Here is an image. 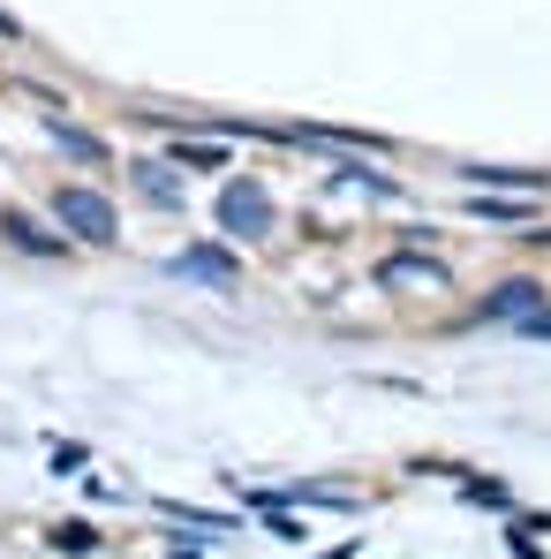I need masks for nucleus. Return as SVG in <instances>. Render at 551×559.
Returning <instances> with one entry per match:
<instances>
[{
  "label": "nucleus",
  "instance_id": "nucleus-10",
  "mask_svg": "<svg viewBox=\"0 0 551 559\" xmlns=\"http://www.w3.org/2000/svg\"><path fill=\"white\" fill-rule=\"evenodd\" d=\"M92 545H98L92 522H61V530H53V552H92Z\"/></svg>",
  "mask_w": 551,
  "mask_h": 559
},
{
  "label": "nucleus",
  "instance_id": "nucleus-1",
  "mask_svg": "<svg viewBox=\"0 0 551 559\" xmlns=\"http://www.w3.org/2000/svg\"><path fill=\"white\" fill-rule=\"evenodd\" d=\"M53 219L76 235V242H113L121 235V219H113V204L98 197V189L84 182H69V189H53Z\"/></svg>",
  "mask_w": 551,
  "mask_h": 559
},
{
  "label": "nucleus",
  "instance_id": "nucleus-7",
  "mask_svg": "<svg viewBox=\"0 0 551 559\" xmlns=\"http://www.w3.org/2000/svg\"><path fill=\"white\" fill-rule=\"evenodd\" d=\"M175 273H189V280H212V287H227V280H235V258H219V250H182V258H175Z\"/></svg>",
  "mask_w": 551,
  "mask_h": 559
},
{
  "label": "nucleus",
  "instance_id": "nucleus-4",
  "mask_svg": "<svg viewBox=\"0 0 551 559\" xmlns=\"http://www.w3.org/2000/svg\"><path fill=\"white\" fill-rule=\"evenodd\" d=\"M446 287V265H431V258H385L378 265V287Z\"/></svg>",
  "mask_w": 551,
  "mask_h": 559
},
{
  "label": "nucleus",
  "instance_id": "nucleus-5",
  "mask_svg": "<svg viewBox=\"0 0 551 559\" xmlns=\"http://www.w3.org/2000/svg\"><path fill=\"white\" fill-rule=\"evenodd\" d=\"M537 302H544V287H537V280H506V287L483 302V318H529Z\"/></svg>",
  "mask_w": 551,
  "mask_h": 559
},
{
  "label": "nucleus",
  "instance_id": "nucleus-6",
  "mask_svg": "<svg viewBox=\"0 0 551 559\" xmlns=\"http://www.w3.org/2000/svg\"><path fill=\"white\" fill-rule=\"evenodd\" d=\"M53 144H61L69 159H84V167H106V144H98L92 129H76V121H61V114H53Z\"/></svg>",
  "mask_w": 551,
  "mask_h": 559
},
{
  "label": "nucleus",
  "instance_id": "nucleus-8",
  "mask_svg": "<svg viewBox=\"0 0 551 559\" xmlns=\"http://www.w3.org/2000/svg\"><path fill=\"white\" fill-rule=\"evenodd\" d=\"M476 175V189H551V175H537V167H468Z\"/></svg>",
  "mask_w": 551,
  "mask_h": 559
},
{
  "label": "nucleus",
  "instance_id": "nucleus-9",
  "mask_svg": "<svg viewBox=\"0 0 551 559\" xmlns=\"http://www.w3.org/2000/svg\"><path fill=\"white\" fill-rule=\"evenodd\" d=\"M219 159H227L219 144H182V136H175V167H196V175H212Z\"/></svg>",
  "mask_w": 551,
  "mask_h": 559
},
{
  "label": "nucleus",
  "instance_id": "nucleus-3",
  "mask_svg": "<svg viewBox=\"0 0 551 559\" xmlns=\"http://www.w3.org/2000/svg\"><path fill=\"white\" fill-rule=\"evenodd\" d=\"M0 235H8L15 250H31V258H53V250H61V235H46V227H38L31 212H15V204H0Z\"/></svg>",
  "mask_w": 551,
  "mask_h": 559
},
{
  "label": "nucleus",
  "instance_id": "nucleus-2",
  "mask_svg": "<svg viewBox=\"0 0 551 559\" xmlns=\"http://www.w3.org/2000/svg\"><path fill=\"white\" fill-rule=\"evenodd\" d=\"M219 219H227V235H265V227H273V197H265L257 182H227Z\"/></svg>",
  "mask_w": 551,
  "mask_h": 559
},
{
  "label": "nucleus",
  "instance_id": "nucleus-12",
  "mask_svg": "<svg viewBox=\"0 0 551 559\" xmlns=\"http://www.w3.org/2000/svg\"><path fill=\"white\" fill-rule=\"evenodd\" d=\"M348 552H356V545H340V552H325V559H348Z\"/></svg>",
  "mask_w": 551,
  "mask_h": 559
},
{
  "label": "nucleus",
  "instance_id": "nucleus-11",
  "mask_svg": "<svg viewBox=\"0 0 551 559\" xmlns=\"http://www.w3.org/2000/svg\"><path fill=\"white\" fill-rule=\"evenodd\" d=\"M0 38H23V31H15V15H8V8H0Z\"/></svg>",
  "mask_w": 551,
  "mask_h": 559
}]
</instances>
